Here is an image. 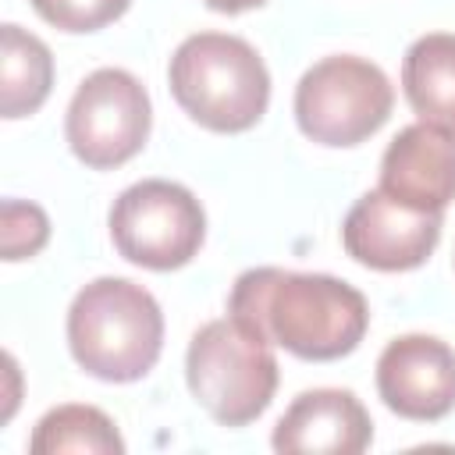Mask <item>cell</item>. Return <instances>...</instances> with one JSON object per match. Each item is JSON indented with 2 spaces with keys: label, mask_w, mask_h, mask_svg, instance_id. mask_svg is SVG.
I'll return each instance as SVG.
<instances>
[{
  "label": "cell",
  "mask_w": 455,
  "mask_h": 455,
  "mask_svg": "<svg viewBox=\"0 0 455 455\" xmlns=\"http://www.w3.org/2000/svg\"><path fill=\"white\" fill-rule=\"evenodd\" d=\"M228 313L245 320L270 345L313 363L348 355L370 323V306L348 281L281 267H252L238 274Z\"/></svg>",
  "instance_id": "6da1fadb"
},
{
  "label": "cell",
  "mask_w": 455,
  "mask_h": 455,
  "mask_svg": "<svg viewBox=\"0 0 455 455\" xmlns=\"http://www.w3.org/2000/svg\"><path fill=\"white\" fill-rule=\"evenodd\" d=\"M68 345L85 373L128 384L156 366L164 313L142 284L128 277H96L68 309Z\"/></svg>",
  "instance_id": "7a4b0ae2"
},
{
  "label": "cell",
  "mask_w": 455,
  "mask_h": 455,
  "mask_svg": "<svg viewBox=\"0 0 455 455\" xmlns=\"http://www.w3.org/2000/svg\"><path fill=\"white\" fill-rule=\"evenodd\" d=\"M171 92L178 107L210 132H245L270 103L263 57L228 32H196L171 57Z\"/></svg>",
  "instance_id": "3957f363"
},
{
  "label": "cell",
  "mask_w": 455,
  "mask_h": 455,
  "mask_svg": "<svg viewBox=\"0 0 455 455\" xmlns=\"http://www.w3.org/2000/svg\"><path fill=\"white\" fill-rule=\"evenodd\" d=\"M185 377L196 402L217 423L245 427L267 412L277 391V355L259 331L228 313L192 334Z\"/></svg>",
  "instance_id": "277c9868"
},
{
  "label": "cell",
  "mask_w": 455,
  "mask_h": 455,
  "mask_svg": "<svg viewBox=\"0 0 455 455\" xmlns=\"http://www.w3.org/2000/svg\"><path fill=\"white\" fill-rule=\"evenodd\" d=\"M395 107L387 75L366 57L334 53L316 60L295 85V121L320 146H355L370 139Z\"/></svg>",
  "instance_id": "5b68a950"
},
{
  "label": "cell",
  "mask_w": 455,
  "mask_h": 455,
  "mask_svg": "<svg viewBox=\"0 0 455 455\" xmlns=\"http://www.w3.org/2000/svg\"><path fill=\"white\" fill-rule=\"evenodd\" d=\"M110 238L135 267L178 270L199 252L206 238V213L185 185L146 178L114 199Z\"/></svg>",
  "instance_id": "8992f818"
},
{
  "label": "cell",
  "mask_w": 455,
  "mask_h": 455,
  "mask_svg": "<svg viewBox=\"0 0 455 455\" xmlns=\"http://www.w3.org/2000/svg\"><path fill=\"white\" fill-rule=\"evenodd\" d=\"M153 110L142 82L124 68H100L71 96L64 135L71 153L96 171L121 167L149 139Z\"/></svg>",
  "instance_id": "52a82bcc"
},
{
  "label": "cell",
  "mask_w": 455,
  "mask_h": 455,
  "mask_svg": "<svg viewBox=\"0 0 455 455\" xmlns=\"http://www.w3.org/2000/svg\"><path fill=\"white\" fill-rule=\"evenodd\" d=\"M437 238L441 213L405 206L380 188L359 196L341 224L345 252L373 270H412L427 263Z\"/></svg>",
  "instance_id": "ba28073f"
},
{
  "label": "cell",
  "mask_w": 455,
  "mask_h": 455,
  "mask_svg": "<svg viewBox=\"0 0 455 455\" xmlns=\"http://www.w3.org/2000/svg\"><path fill=\"white\" fill-rule=\"evenodd\" d=\"M377 391L405 419H441L455 409V348L434 334H402L377 359Z\"/></svg>",
  "instance_id": "9c48e42d"
},
{
  "label": "cell",
  "mask_w": 455,
  "mask_h": 455,
  "mask_svg": "<svg viewBox=\"0 0 455 455\" xmlns=\"http://www.w3.org/2000/svg\"><path fill=\"white\" fill-rule=\"evenodd\" d=\"M380 192L405 206L444 213L455 199V135L427 121L402 128L384 149Z\"/></svg>",
  "instance_id": "30bf717a"
},
{
  "label": "cell",
  "mask_w": 455,
  "mask_h": 455,
  "mask_svg": "<svg viewBox=\"0 0 455 455\" xmlns=\"http://www.w3.org/2000/svg\"><path fill=\"white\" fill-rule=\"evenodd\" d=\"M370 437V412L345 387L302 391L274 427V448L288 455H359Z\"/></svg>",
  "instance_id": "8fae6325"
},
{
  "label": "cell",
  "mask_w": 455,
  "mask_h": 455,
  "mask_svg": "<svg viewBox=\"0 0 455 455\" xmlns=\"http://www.w3.org/2000/svg\"><path fill=\"white\" fill-rule=\"evenodd\" d=\"M402 89L419 121L455 135V36L427 32L402 57Z\"/></svg>",
  "instance_id": "7c38bea8"
},
{
  "label": "cell",
  "mask_w": 455,
  "mask_h": 455,
  "mask_svg": "<svg viewBox=\"0 0 455 455\" xmlns=\"http://www.w3.org/2000/svg\"><path fill=\"white\" fill-rule=\"evenodd\" d=\"M0 110L4 117H25L43 107L53 85V57L50 46L25 32L21 25H4L0 32Z\"/></svg>",
  "instance_id": "4fadbf2b"
},
{
  "label": "cell",
  "mask_w": 455,
  "mask_h": 455,
  "mask_svg": "<svg viewBox=\"0 0 455 455\" xmlns=\"http://www.w3.org/2000/svg\"><path fill=\"white\" fill-rule=\"evenodd\" d=\"M28 448L36 455H60V451L121 455L124 441L114 430L110 416L100 412L96 405H57L36 423Z\"/></svg>",
  "instance_id": "5bb4252c"
},
{
  "label": "cell",
  "mask_w": 455,
  "mask_h": 455,
  "mask_svg": "<svg viewBox=\"0 0 455 455\" xmlns=\"http://www.w3.org/2000/svg\"><path fill=\"white\" fill-rule=\"evenodd\" d=\"M50 238V220L43 206L21 203V199H4V228H0V245L4 259H25L36 256Z\"/></svg>",
  "instance_id": "9a60e30c"
},
{
  "label": "cell",
  "mask_w": 455,
  "mask_h": 455,
  "mask_svg": "<svg viewBox=\"0 0 455 455\" xmlns=\"http://www.w3.org/2000/svg\"><path fill=\"white\" fill-rule=\"evenodd\" d=\"M36 14L64 32H96L117 21L132 0H28Z\"/></svg>",
  "instance_id": "2e32d148"
},
{
  "label": "cell",
  "mask_w": 455,
  "mask_h": 455,
  "mask_svg": "<svg viewBox=\"0 0 455 455\" xmlns=\"http://www.w3.org/2000/svg\"><path fill=\"white\" fill-rule=\"evenodd\" d=\"M203 4L213 7V11H220V14H238V11L259 7V4H267V0H203Z\"/></svg>",
  "instance_id": "e0dca14e"
}]
</instances>
